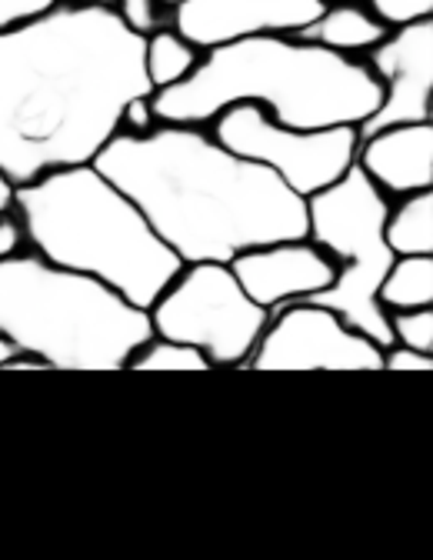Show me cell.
Returning <instances> with one entry per match:
<instances>
[{
    "instance_id": "obj_1",
    "label": "cell",
    "mask_w": 433,
    "mask_h": 560,
    "mask_svg": "<svg viewBox=\"0 0 433 560\" xmlns=\"http://www.w3.org/2000/svg\"><path fill=\"white\" fill-rule=\"evenodd\" d=\"M154 94L143 37L104 0L0 31V171L17 187L94 164L133 97Z\"/></svg>"
},
{
    "instance_id": "obj_2",
    "label": "cell",
    "mask_w": 433,
    "mask_h": 560,
    "mask_svg": "<svg viewBox=\"0 0 433 560\" xmlns=\"http://www.w3.org/2000/svg\"><path fill=\"white\" fill-rule=\"evenodd\" d=\"M94 167L140 207L180 264H231L250 247L307 237L304 197L197 124L117 130Z\"/></svg>"
},
{
    "instance_id": "obj_3",
    "label": "cell",
    "mask_w": 433,
    "mask_h": 560,
    "mask_svg": "<svg viewBox=\"0 0 433 560\" xmlns=\"http://www.w3.org/2000/svg\"><path fill=\"white\" fill-rule=\"evenodd\" d=\"M231 104H260L301 130L356 127L377 110L381 81L350 54L294 34H257L210 47L180 84L154 94L164 124H207Z\"/></svg>"
},
{
    "instance_id": "obj_4",
    "label": "cell",
    "mask_w": 433,
    "mask_h": 560,
    "mask_svg": "<svg viewBox=\"0 0 433 560\" xmlns=\"http://www.w3.org/2000/svg\"><path fill=\"white\" fill-rule=\"evenodd\" d=\"M14 207L21 210L24 237L34 254L104 280L143 311L184 267L140 207L94 164L50 171L21 184Z\"/></svg>"
},
{
    "instance_id": "obj_5",
    "label": "cell",
    "mask_w": 433,
    "mask_h": 560,
    "mask_svg": "<svg viewBox=\"0 0 433 560\" xmlns=\"http://www.w3.org/2000/svg\"><path fill=\"white\" fill-rule=\"evenodd\" d=\"M0 334L50 371H124L154 337L151 314L104 280L40 254L0 260Z\"/></svg>"
},
{
    "instance_id": "obj_6",
    "label": "cell",
    "mask_w": 433,
    "mask_h": 560,
    "mask_svg": "<svg viewBox=\"0 0 433 560\" xmlns=\"http://www.w3.org/2000/svg\"><path fill=\"white\" fill-rule=\"evenodd\" d=\"M307 241L317 244L330 260H343V270L330 280V288L304 298L333 311L347 327L371 337L377 347H390V320L377 301V288L394 264V250L384 241L387 197L356 164L311 194L307 200Z\"/></svg>"
},
{
    "instance_id": "obj_7",
    "label": "cell",
    "mask_w": 433,
    "mask_h": 560,
    "mask_svg": "<svg viewBox=\"0 0 433 560\" xmlns=\"http://www.w3.org/2000/svg\"><path fill=\"white\" fill-rule=\"evenodd\" d=\"M154 334L197 347L210 368H244L270 320L237 284L231 264H184L148 307Z\"/></svg>"
},
{
    "instance_id": "obj_8",
    "label": "cell",
    "mask_w": 433,
    "mask_h": 560,
    "mask_svg": "<svg viewBox=\"0 0 433 560\" xmlns=\"http://www.w3.org/2000/svg\"><path fill=\"white\" fill-rule=\"evenodd\" d=\"M213 137L231 154L273 171L304 200L343 177L356 158V127H283L260 104L224 107L213 117Z\"/></svg>"
},
{
    "instance_id": "obj_9",
    "label": "cell",
    "mask_w": 433,
    "mask_h": 560,
    "mask_svg": "<svg viewBox=\"0 0 433 560\" xmlns=\"http://www.w3.org/2000/svg\"><path fill=\"white\" fill-rule=\"evenodd\" d=\"M254 371H384V347L347 327L333 311L291 301L270 314L254 354Z\"/></svg>"
},
{
    "instance_id": "obj_10",
    "label": "cell",
    "mask_w": 433,
    "mask_h": 560,
    "mask_svg": "<svg viewBox=\"0 0 433 560\" xmlns=\"http://www.w3.org/2000/svg\"><path fill=\"white\" fill-rule=\"evenodd\" d=\"M371 74L381 81L377 110L356 124V137H367L397 124L430 120L433 94V21H407L387 31L381 44L371 47Z\"/></svg>"
},
{
    "instance_id": "obj_11",
    "label": "cell",
    "mask_w": 433,
    "mask_h": 560,
    "mask_svg": "<svg viewBox=\"0 0 433 560\" xmlns=\"http://www.w3.org/2000/svg\"><path fill=\"white\" fill-rule=\"evenodd\" d=\"M324 8L327 0H180L174 31L197 50H210L257 34H297Z\"/></svg>"
},
{
    "instance_id": "obj_12",
    "label": "cell",
    "mask_w": 433,
    "mask_h": 560,
    "mask_svg": "<svg viewBox=\"0 0 433 560\" xmlns=\"http://www.w3.org/2000/svg\"><path fill=\"white\" fill-rule=\"evenodd\" d=\"M231 270L247 298L270 314L330 288V280L337 277V264L307 237L250 247L231 260Z\"/></svg>"
},
{
    "instance_id": "obj_13",
    "label": "cell",
    "mask_w": 433,
    "mask_h": 560,
    "mask_svg": "<svg viewBox=\"0 0 433 560\" xmlns=\"http://www.w3.org/2000/svg\"><path fill=\"white\" fill-rule=\"evenodd\" d=\"M353 164L384 194L403 197L433 187V124H397L356 137Z\"/></svg>"
},
{
    "instance_id": "obj_14",
    "label": "cell",
    "mask_w": 433,
    "mask_h": 560,
    "mask_svg": "<svg viewBox=\"0 0 433 560\" xmlns=\"http://www.w3.org/2000/svg\"><path fill=\"white\" fill-rule=\"evenodd\" d=\"M387 31L390 27L371 8L333 4V8H324L320 18H314L307 27H301L294 37L320 44L337 54H356V50H371L374 44H381L387 37Z\"/></svg>"
},
{
    "instance_id": "obj_15",
    "label": "cell",
    "mask_w": 433,
    "mask_h": 560,
    "mask_svg": "<svg viewBox=\"0 0 433 560\" xmlns=\"http://www.w3.org/2000/svg\"><path fill=\"white\" fill-rule=\"evenodd\" d=\"M384 241L397 257L433 254V190L403 194L397 207H387Z\"/></svg>"
},
{
    "instance_id": "obj_16",
    "label": "cell",
    "mask_w": 433,
    "mask_h": 560,
    "mask_svg": "<svg viewBox=\"0 0 433 560\" xmlns=\"http://www.w3.org/2000/svg\"><path fill=\"white\" fill-rule=\"evenodd\" d=\"M377 301L384 311H413L433 304V257L430 254H403L394 257L384 273Z\"/></svg>"
},
{
    "instance_id": "obj_17",
    "label": "cell",
    "mask_w": 433,
    "mask_h": 560,
    "mask_svg": "<svg viewBox=\"0 0 433 560\" xmlns=\"http://www.w3.org/2000/svg\"><path fill=\"white\" fill-rule=\"evenodd\" d=\"M197 47L184 40L177 31L157 27L154 34L143 37V70H148V81L154 91L180 84L197 67Z\"/></svg>"
},
{
    "instance_id": "obj_18",
    "label": "cell",
    "mask_w": 433,
    "mask_h": 560,
    "mask_svg": "<svg viewBox=\"0 0 433 560\" xmlns=\"http://www.w3.org/2000/svg\"><path fill=\"white\" fill-rule=\"evenodd\" d=\"M130 371H210V361L200 354L197 347L167 340V337H151L137 354L127 361Z\"/></svg>"
},
{
    "instance_id": "obj_19",
    "label": "cell",
    "mask_w": 433,
    "mask_h": 560,
    "mask_svg": "<svg viewBox=\"0 0 433 560\" xmlns=\"http://www.w3.org/2000/svg\"><path fill=\"white\" fill-rule=\"evenodd\" d=\"M394 343L423 350L433 354V311L430 307H413V311H387Z\"/></svg>"
},
{
    "instance_id": "obj_20",
    "label": "cell",
    "mask_w": 433,
    "mask_h": 560,
    "mask_svg": "<svg viewBox=\"0 0 433 560\" xmlns=\"http://www.w3.org/2000/svg\"><path fill=\"white\" fill-rule=\"evenodd\" d=\"M367 4L387 27H397V24L420 21V18L433 14V0H367Z\"/></svg>"
},
{
    "instance_id": "obj_21",
    "label": "cell",
    "mask_w": 433,
    "mask_h": 560,
    "mask_svg": "<svg viewBox=\"0 0 433 560\" xmlns=\"http://www.w3.org/2000/svg\"><path fill=\"white\" fill-rule=\"evenodd\" d=\"M161 11L164 8L157 4V0H120V4H117L120 21L140 37H148V34H154L161 27V18H164Z\"/></svg>"
},
{
    "instance_id": "obj_22",
    "label": "cell",
    "mask_w": 433,
    "mask_h": 560,
    "mask_svg": "<svg viewBox=\"0 0 433 560\" xmlns=\"http://www.w3.org/2000/svg\"><path fill=\"white\" fill-rule=\"evenodd\" d=\"M57 4L60 0H0V31H14L40 14H47Z\"/></svg>"
},
{
    "instance_id": "obj_23",
    "label": "cell",
    "mask_w": 433,
    "mask_h": 560,
    "mask_svg": "<svg viewBox=\"0 0 433 560\" xmlns=\"http://www.w3.org/2000/svg\"><path fill=\"white\" fill-rule=\"evenodd\" d=\"M161 120H157V110H154V94H143V97H133L124 114H120V130L127 133H148L154 130Z\"/></svg>"
},
{
    "instance_id": "obj_24",
    "label": "cell",
    "mask_w": 433,
    "mask_h": 560,
    "mask_svg": "<svg viewBox=\"0 0 433 560\" xmlns=\"http://www.w3.org/2000/svg\"><path fill=\"white\" fill-rule=\"evenodd\" d=\"M384 371H433V354H423V350L403 347V343H390L384 347Z\"/></svg>"
},
{
    "instance_id": "obj_25",
    "label": "cell",
    "mask_w": 433,
    "mask_h": 560,
    "mask_svg": "<svg viewBox=\"0 0 433 560\" xmlns=\"http://www.w3.org/2000/svg\"><path fill=\"white\" fill-rule=\"evenodd\" d=\"M21 244H24V224L0 214V260L21 254Z\"/></svg>"
},
{
    "instance_id": "obj_26",
    "label": "cell",
    "mask_w": 433,
    "mask_h": 560,
    "mask_svg": "<svg viewBox=\"0 0 433 560\" xmlns=\"http://www.w3.org/2000/svg\"><path fill=\"white\" fill-rule=\"evenodd\" d=\"M0 371H50L47 368V361H40V358H31V354H17L14 361H8Z\"/></svg>"
},
{
    "instance_id": "obj_27",
    "label": "cell",
    "mask_w": 433,
    "mask_h": 560,
    "mask_svg": "<svg viewBox=\"0 0 433 560\" xmlns=\"http://www.w3.org/2000/svg\"><path fill=\"white\" fill-rule=\"evenodd\" d=\"M14 194H17V184L0 171V214H8V210L14 207Z\"/></svg>"
},
{
    "instance_id": "obj_28",
    "label": "cell",
    "mask_w": 433,
    "mask_h": 560,
    "mask_svg": "<svg viewBox=\"0 0 433 560\" xmlns=\"http://www.w3.org/2000/svg\"><path fill=\"white\" fill-rule=\"evenodd\" d=\"M21 354V350H17V343L11 340V337H4V334H0V368H4L8 361H14Z\"/></svg>"
},
{
    "instance_id": "obj_29",
    "label": "cell",
    "mask_w": 433,
    "mask_h": 560,
    "mask_svg": "<svg viewBox=\"0 0 433 560\" xmlns=\"http://www.w3.org/2000/svg\"><path fill=\"white\" fill-rule=\"evenodd\" d=\"M157 4H161V8H177L180 0H157Z\"/></svg>"
}]
</instances>
